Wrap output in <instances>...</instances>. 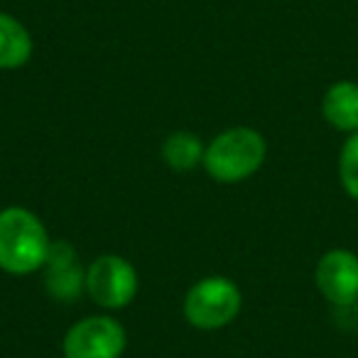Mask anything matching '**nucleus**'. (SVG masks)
<instances>
[{
	"label": "nucleus",
	"mask_w": 358,
	"mask_h": 358,
	"mask_svg": "<svg viewBox=\"0 0 358 358\" xmlns=\"http://www.w3.org/2000/svg\"><path fill=\"white\" fill-rule=\"evenodd\" d=\"M47 265H50V273H47V289L55 294L57 299H74L79 294L81 285H84L86 275L79 273L74 263V253L66 243H57L50 248L47 255Z\"/></svg>",
	"instance_id": "nucleus-8"
},
{
	"label": "nucleus",
	"mask_w": 358,
	"mask_h": 358,
	"mask_svg": "<svg viewBox=\"0 0 358 358\" xmlns=\"http://www.w3.org/2000/svg\"><path fill=\"white\" fill-rule=\"evenodd\" d=\"M241 312V289L231 280L214 275L204 278L187 292L185 317L196 329H219L234 322Z\"/></svg>",
	"instance_id": "nucleus-3"
},
{
	"label": "nucleus",
	"mask_w": 358,
	"mask_h": 358,
	"mask_svg": "<svg viewBox=\"0 0 358 358\" xmlns=\"http://www.w3.org/2000/svg\"><path fill=\"white\" fill-rule=\"evenodd\" d=\"M50 236L42 221L22 206L0 211V268L10 275H30L47 263Z\"/></svg>",
	"instance_id": "nucleus-1"
},
{
	"label": "nucleus",
	"mask_w": 358,
	"mask_h": 358,
	"mask_svg": "<svg viewBox=\"0 0 358 358\" xmlns=\"http://www.w3.org/2000/svg\"><path fill=\"white\" fill-rule=\"evenodd\" d=\"M125 329L110 317H86L64 336V358H120Z\"/></svg>",
	"instance_id": "nucleus-5"
},
{
	"label": "nucleus",
	"mask_w": 358,
	"mask_h": 358,
	"mask_svg": "<svg viewBox=\"0 0 358 358\" xmlns=\"http://www.w3.org/2000/svg\"><path fill=\"white\" fill-rule=\"evenodd\" d=\"M317 287L336 307L358 302V255L351 250H329L317 263Z\"/></svg>",
	"instance_id": "nucleus-6"
},
{
	"label": "nucleus",
	"mask_w": 358,
	"mask_h": 358,
	"mask_svg": "<svg viewBox=\"0 0 358 358\" xmlns=\"http://www.w3.org/2000/svg\"><path fill=\"white\" fill-rule=\"evenodd\" d=\"M338 177L351 199L358 201V130L351 133V138L343 143L338 155Z\"/></svg>",
	"instance_id": "nucleus-11"
},
{
	"label": "nucleus",
	"mask_w": 358,
	"mask_h": 358,
	"mask_svg": "<svg viewBox=\"0 0 358 358\" xmlns=\"http://www.w3.org/2000/svg\"><path fill=\"white\" fill-rule=\"evenodd\" d=\"M32 57V37L20 20L0 13V69H20Z\"/></svg>",
	"instance_id": "nucleus-9"
},
{
	"label": "nucleus",
	"mask_w": 358,
	"mask_h": 358,
	"mask_svg": "<svg viewBox=\"0 0 358 358\" xmlns=\"http://www.w3.org/2000/svg\"><path fill=\"white\" fill-rule=\"evenodd\" d=\"M322 113L327 123L343 133L358 130V84L356 81H336L329 86L322 101Z\"/></svg>",
	"instance_id": "nucleus-7"
},
{
	"label": "nucleus",
	"mask_w": 358,
	"mask_h": 358,
	"mask_svg": "<svg viewBox=\"0 0 358 358\" xmlns=\"http://www.w3.org/2000/svg\"><path fill=\"white\" fill-rule=\"evenodd\" d=\"M84 287L96 304L106 309H120L133 302L138 292V273L120 255H101L86 270Z\"/></svg>",
	"instance_id": "nucleus-4"
},
{
	"label": "nucleus",
	"mask_w": 358,
	"mask_h": 358,
	"mask_svg": "<svg viewBox=\"0 0 358 358\" xmlns=\"http://www.w3.org/2000/svg\"><path fill=\"white\" fill-rule=\"evenodd\" d=\"M265 152V138L258 130L231 128L206 148L204 167L221 185H236L258 172Z\"/></svg>",
	"instance_id": "nucleus-2"
},
{
	"label": "nucleus",
	"mask_w": 358,
	"mask_h": 358,
	"mask_svg": "<svg viewBox=\"0 0 358 358\" xmlns=\"http://www.w3.org/2000/svg\"><path fill=\"white\" fill-rule=\"evenodd\" d=\"M204 152L206 148L201 145V140L192 133H172L162 145V157L177 172H187V169L196 167L199 162H204Z\"/></svg>",
	"instance_id": "nucleus-10"
}]
</instances>
